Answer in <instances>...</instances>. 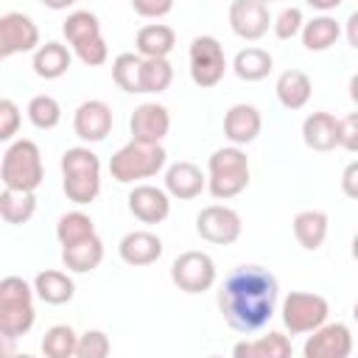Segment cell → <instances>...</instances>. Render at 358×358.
Segmentation results:
<instances>
[{
    "label": "cell",
    "mask_w": 358,
    "mask_h": 358,
    "mask_svg": "<svg viewBox=\"0 0 358 358\" xmlns=\"http://www.w3.org/2000/svg\"><path fill=\"white\" fill-rule=\"evenodd\" d=\"M280 299L277 277L263 266H235L218 288V310L238 333L263 330Z\"/></svg>",
    "instance_id": "1"
},
{
    "label": "cell",
    "mask_w": 358,
    "mask_h": 358,
    "mask_svg": "<svg viewBox=\"0 0 358 358\" xmlns=\"http://www.w3.org/2000/svg\"><path fill=\"white\" fill-rule=\"evenodd\" d=\"M62 190L64 196L84 207L101 193V159L87 145H73L62 154Z\"/></svg>",
    "instance_id": "2"
},
{
    "label": "cell",
    "mask_w": 358,
    "mask_h": 358,
    "mask_svg": "<svg viewBox=\"0 0 358 358\" xmlns=\"http://www.w3.org/2000/svg\"><path fill=\"white\" fill-rule=\"evenodd\" d=\"M34 296H36L34 282H25L17 274L0 280V338L14 341L34 327L36 322Z\"/></svg>",
    "instance_id": "3"
},
{
    "label": "cell",
    "mask_w": 358,
    "mask_h": 358,
    "mask_svg": "<svg viewBox=\"0 0 358 358\" xmlns=\"http://www.w3.org/2000/svg\"><path fill=\"white\" fill-rule=\"evenodd\" d=\"M249 187V157L238 145L215 148L207 159V190L213 199H235Z\"/></svg>",
    "instance_id": "4"
},
{
    "label": "cell",
    "mask_w": 358,
    "mask_h": 358,
    "mask_svg": "<svg viewBox=\"0 0 358 358\" xmlns=\"http://www.w3.org/2000/svg\"><path fill=\"white\" fill-rule=\"evenodd\" d=\"M0 179L3 187L8 190H36L45 179V165H42V151L34 140L20 137L3 151L0 162Z\"/></svg>",
    "instance_id": "5"
},
{
    "label": "cell",
    "mask_w": 358,
    "mask_h": 358,
    "mask_svg": "<svg viewBox=\"0 0 358 358\" xmlns=\"http://www.w3.org/2000/svg\"><path fill=\"white\" fill-rule=\"evenodd\" d=\"M168 162V154L162 145H148V143H137L129 140L126 145H120L112 159H109V173L115 182L120 185H134L140 179H151L157 176Z\"/></svg>",
    "instance_id": "6"
},
{
    "label": "cell",
    "mask_w": 358,
    "mask_h": 358,
    "mask_svg": "<svg viewBox=\"0 0 358 358\" xmlns=\"http://www.w3.org/2000/svg\"><path fill=\"white\" fill-rule=\"evenodd\" d=\"M62 34L70 45V50L78 56L81 64L87 67H101L106 59H109V48L101 36V22L92 11L87 8H76L67 14L64 25H62Z\"/></svg>",
    "instance_id": "7"
},
{
    "label": "cell",
    "mask_w": 358,
    "mask_h": 358,
    "mask_svg": "<svg viewBox=\"0 0 358 358\" xmlns=\"http://www.w3.org/2000/svg\"><path fill=\"white\" fill-rule=\"evenodd\" d=\"M327 313H330L327 299L322 294H310V291H291L280 308L282 324L291 336L319 330L322 324H327Z\"/></svg>",
    "instance_id": "8"
},
{
    "label": "cell",
    "mask_w": 358,
    "mask_h": 358,
    "mask_svg": "<svg viewBox=\"0 0 358 358\" xmlns=\"http://www.w3.org/2000/svg\"><path fill=\"white\" fill-rule=\"evenodd\" d=\"M215 260L207 252L199 249H187L182 255H176V260L171 263V280L179 291L185 294H204L215 285Z\"/></svg>",
    "instance_id": "9"
},
{
    "label": "cell",
    "mask_w": 358,
    "mask_h": 358,
    "mask_svg": "<svg viewBox=\"0 0 358 358\" xmlns=\"http://www.w3.org/2000/svg\"><path fill=\"white\" fill-rule=\"evenodd\" d=\"M187 59H190V78L196 87L207 90V87H215L224 73H227V56H224V45L215 39V36H196L190 42V50H187Z\"/></svg>",
    "instance_id": "10"
},
{
    "label": "cell",
    "mask_w": 358,
    "mask_h": 358,
    "mask_svg": "<svg viewBox=\"0 0 358 358\" xmlns=\"http://www.w3.org/2000/svg\"><path fill=\"white\" fill-rule=\"evenodd\" d=\"M241 215L227 207V204H207L201 207V213L196 215V232L201 241L215 243V246H229L241 238Z\"/></svg>",
    "instance_id": "11"
},
{
    "label": "cell",
    "mask_w": 358,
    "mask_h": 358,
    "mask_svg": "<svg viewBox=\"0 0 358 358\" xmlns=\"http://www.w3.org/2000/svg\"><path fill=\"white\" fill-rule=\"evenodd\" d=\"M39 50V28L22 11H6L0 17V56L8 59L14 53H36Z\"/></svg>",
    "instance_id": "12"
},
{
    "label": "cell",
    "mask_w": 358,
    "mask_h": 358,
    "mask_svg": "<svg viewBox=\"0 0 358 358\" xmlns=\"http://www.w3.org/2000/svg\"><path fill=\"white\" fill-rule=\"evenodd\" d=\"M352 355V333L341 322H327L305 338L302 358H350Z\"/></svg>",
    "instance_id": "13"
},
{
    "label": "cell",
    "mask_w": 358,
    "mask_h": 358,
    "mask_svg": "<svg viewBox=\"0 0 358 358\" xmlns=\"http://www.w3.org/2000/svg\"><path fill=\"white\" fill-rule=\"evenodd\" d=\"M271 22L274 20L263 0H232L229 3V28L235 36L246 42H257L260 36H266Z\"/></svg>",
    "instance_id": "14"
},
{
    "label": "cell",
    "mask_w": 358,
    "mask_h": 358,
    "mask_svg": "<svg viewBox=\"0 0 358 358\" xmlns=\"http://www.w3.org/2000/svg\"><path fill=\"white\" fill-rule=\"evenodd\" d=\"M129 131H131V140H137V143L162 145L165 134L171 131V112H168V106H162L157 101L134 106V112L129 117Z\"/></svg>",
    "instance_id": "15"
},
{
    "label": "cell",
    "mask_w": 358,
    "mask_h": 358,
    "mask_svg": "<svg viewBox=\"0 0 358 358\" xmlns=\"http://www.w3.org/2000/svg\"><path fill=\"white\" fill-rule=\"evenodd\" d=\"M112 106L106 101L90 98L84 103H78V109L73 112V131L81 143H101L106 140V134L112 131Z\"/></svg>",
    "instance_id": "16"
},
{
    "label": "cell",
    "mask_w": 358,
    "mask_h": 358,
    "mask_svg": "<svg viewBox=\"0 0 358 358\" xmlns=\"http://www.w3.org/2000/svg\"><path fill=\"white\" fill-rule=\"evenodd\" d=\"M126 201H129V213L143 224H162L171 215V196L165 187L134 185Z\"/></svg>",
    "instance_id": "17"
},
{
    "label": "cell",
    "mask_w": 358,
    "mask_h": 358,
    "mask_svg": "<svg viewBox=\"0 0 358 358\" xmlns=\"http://www.w3.org/2000/svg\"><path fill=\"white\" fill-rule=\"evenodd\" d=\"M260 129H263V117H260V109L252 103H235L224 115V137L229 140V145L241 148L255 143Z\"/></svg>",
    "instance_id": "18"
},
{
    "label": "cell",
    "mask_w": 358,
    "mask_h": 358,
    "mask_svg": "<svg viewBox=\"0 0 358 358\" xmlns=\"http://www.w3.org/2000/svg\"><path fill=\"white\" fill-rule=\"evenodd\" d=\"M162 238L148 232V229H134L126 232L117 243V255L126 266H151L162 257Z\"/></svg>",
    "instance_id": "19"
},
{
    "label": "cell",
    "mask_w": 358,
    "mask_h": 358,
    "mask_svg": "<svg viewBox=\"0 0 358 358\" xmlns=\"http://www.w3.org/2000/svg\"><path fill=\"white\" fill-rule=\"evenodd\" d=\"M204 187H207V176L193 162L179 159V162H173V165L165 168V190H168V196H173L179 201H190Z\"/></svg>",
    "instance_id": "20"
},
{
    "label": "cell",
    "mask_w": 358,
    "mask_h": 358,
    "mask_svg": "<svg viewBox=\"0 0 358 358\" xmlns=\"http://www.w3.org/2000/svg\"><path fill=\"white\" fill-rule=\"evenodd\" d=\"M338 129L341 120L330 112H310L302 120V140L313 151H333L338 148Z\"/></svg>",
    "instance_id": "21"
},
{
    "label": "cell",
    "mask_w": 358,
    "mask_h": 358,
    "mask_svg": "<svg viewBox=\"0 0 358 358\" xmlns=\"http://www.w3.org/2000/svg\"><path fill=\"white\" fill-rule=\"evenodd\" d=\"M232 358H291V338L280 330H268L260 338H243L232 347Z\"/></svg>",
    "instance_id": "22"
},
{
    "label": "cell",
    "mask_w": 358,
    "mask_h": 358,
    "mask_svg": "<svg viewBox=\"0 0 358 358\" xmlns=\"http://www.w3.org/2000/svg\"><path fill=\"white\" fill-rule=\"evenodd\" d=\"M173 45H176V31L165 22H148L134 36L137 56H143V59H168Z\"/></svg>",
    "instance_id": "23"
},
{
    "label": "cell",
    "mask_w": 358,
    "mask_h": 358,
    "mask_svg": "<svg viewBox=\"0 0 358 358\" xmlns=\"http://www.w3.org/2000/svg\"><path fill=\"white\" fill-rule=\"evenodd\" d=\"M291 229H294V238L302 249L308 252H316L324 238H327V229H330V218L327 213L322 210H299L291 221Z\"/></svg>",
    "instance_id": "24"
},
{
    "label": "cell",
    "mask_w": 358,
    "mask_h": 358,
    "mask_svg": "<svg viewBox=\"0 0 358 358\" xmlns=\"http://www.w3.org/2000/svg\"><path fill=\"white\" fill-rule=\"evenodd\" d=\"M73 64V50L62 42H45L39 45V50L34 53L31 59V67L39 78L45 81H53V78H62Z\"/></svg>",
    "instance_id": "25"
},
{
    "label": "cell",
    "mask_w": 358,
    "mask_h": 358,
    "mask_svg": "<svg viewBox=\"0 0 358 358\" xmlns=\"http://www.w3.org/2000/svg\"><path fill=\"white\" fill-rule=\"evenodd\" d=\"M274 92H277V101H280L285 109L296 112V109L308 106V101H310V95H313V84H310L308 73H302V70H285V73L277 76Z\"/></svg>",
    "instance_id": "26"
},
{
    "label": "cell",
    "mask_w": 358,
    "mask_h": 358,
    "mask_svg": "<svg viewBox=\"0 0 358 358\" xmlns=\"http://www.w3.org/2000/svg\"><path fill=\"white\" fill-rule=\"evenodd\" d=\"M34 291L48 305H64L76 296V282L70 274H64L59 268H45L34 277Z\"/></svg>",
    "instance_id": "27"
},
{
    "label": "cell",
    "mask_w": 358,
    "mask_h": 358,
    "mask_svg": "<svg viewBox=\"0 0 358 358\" xmlns=\"http://www.w3.org/2000/svg\"><path fill=\"white\" fill-rule=\"evenodd\" d=\"M101 260H103V241L98 235L78 241L73 246H62V263L76 274L95 271L101 266Z\"/></svg>",
    "instance_id": "28"
},
{
    "label": "cell",
    "mask_w": 358,
    "mask_h": 358,
    "mask_svg": "<svg viewBox=\"0 0 358 358\" xmlns=\"http://www.w3.org/2000/svg\"><path fill=\"white\" fill-rule=\"evenodd\" d=\"M299 36H302V45L308 50L322 53V50L333 48L336 39L341 36V22L336 17H330V14H319V17H313V20L305 22V28H302Z\"/></svg>",
    "instance_id": "29"
},
{
    "label": "cell",
    "mask_w": 358,
    "mask_h": 358,
    "mask_svg": "<svg viewBox=\"0 0 358 358\" xmlns=\"http://www.w3.org/2000/svg\"><path fill=\"white\" fill-rule=\"evenodd\" d=\"M271 67H274L271 53L263 50V48H255V45L238 50L235 59H232V70L241 81H263L271 73Z\"/></svg>",
    "instance_id": "30"
},
{
    "label": "cell",
    "mask_w": 358,
    "mask_h": 358,
    "mask_svg": "<svg viewBox=\"0 0 358 358\" xmlns=\"http://www.w3.org/2000/svg\"><path fill=\"white\" fill-rule=\"evenodd\" d=\"M36 213V196L31 190H8L0 193V218L6 224H28Z\"/></svg>",
    "instance_id": "31"
},
{
    "label": "cell",
    "mask_w": 358,
    "mask_h": 358,
    "mask_svg": "<svg viewBox=\"0 0 358 358\" xmlns=\"http://www.w3.org/2000/svg\"><path fill=\"white\" fill-rule=\"evenodd\" d=\"M92 235H98L95 221L81 210H70V213L59 215V221H56V238H59L62 246H73V243L87 241Z\"/></svg>",
    "instance_id": "32"
},
{
    "label": "cell",
    "mask_w": 358,
    "mask_h": 358,
    "mask_svg": "<svg viewBox=\"0 0 358 358\" xmlns=\"http://www.w3.org/2000/svg\"><path fill=\"white\" fill-rule=\"evenodd\" d=\"M140 76H143V56H137V53H117L115 56V62H112V78H115V84L123 92H129V95L143 92Z\"/></svg>",
    "instance_id": "33"
},
{
    "label": "cell",
    "mask_w": 358,
    "mask_h": 358,
    "mask_svg": "<svg viewBox=\"0 0 358 358\" xmlns=\"http://www.w3.org/2000/svg\"><path fill=\"white\" fill-rule=\"evenodd\" d=\"M78 333L70 324H53L42 336V355L45 358H76Z\"/></svg>",
    "instance_id": "34"
},
{
    "label": "cell",
    "mask_w": 358,
    "mask_h": 358,
    "mask_svg": "<svg viewBox=\"0 0 358 358\" xmlns=\"http://www.w3.org/2000/svg\"><path fill=\"white\" fill-rule=\"evenodd\" d=\"M28 120L36 126V129H56L59 126V120H62V103L53 98V95H34L31 101H28Z\"/></svg>",
    "instance_id": "35"
},
{
    "label": "cell",
    "mask_w": 358,
    "mask_h": 358,
    "mask_svg": "<svg viewBox=\"0 0 358 358\" xmlns=\"http://www.w3.org/2000/svg\"><path fill=\"white\" fill-rule=\"evenodd\" d=\"M143 92H151V95H159L171 87L173 81V67L168 59H143Z\"/></svg>",
    "instance_id": "36"
},
{
    "label": "cell",
    "mask_w": 358,
    "mask_h": 358,
    "mask_svg": "<svg viewBox=\"0 0 358 358\" xmlns=\"http://www.w3.org/2000/svg\"><path fill=\"white\" fill-rule=\"evenodd\" d=\"M112 341L103 330H84L78 333V347H76V358H109Z\"/></svg>",
    "instance_id": "37"
},
{
    "label": "cell",
    "mask_w": 358,
    "mask_h": 358,
    "mask_svg": "<svg viewBox=\"0 0 358 358\" xmlns=\"http://www.w3.org/2000/svg\"><path fill=\"white\" fill-rule=\"evenodd\" d=\"M271 28H274V36H277V39H294V36L302 34V28H305L302 8H299V6H285V8L274 17Z\"/></svg>",
    "instance_id": "38"
},
{
    "label": "cell",
    "mask_w": 358,
    "mask_h": 358,
    "mask_svg": "<svg viewBox=\"0 0 358 358\" xmlns=\"http://www.w3.org/2000/svg\"><path fill=\"white\" fill-rule=\"evenodd\" d=\"M20 120H22L20 106L11 98H3L0 101V140L3 143H8V145L14 143V134L20 129Z\"/></svg>",
    "instance_id": "39"
},
{
    "label": "cell",
    "mask_w": 358,
    "mask_h": 358,
    "mask_svg": "<svg viewBox=\"0 0 358 358\" xmlns=\"http://www.w3.org/2000/svg\"><path fill=\"white\" fill-rule=\"evenodd\" d=\"M338 148H347V151L358 154V112H350L347 117H341Z\"/></svg>",
    "instance_id": "40"
},
{
    "label": "cell",
    "mask_w": 358,
    "mask_h": 358,
    "mask_svg": "<svg viewBox=\"0 0 358 358\" xmlns=\"http://www.w3.org/2000/svg\"><path fill=\"white\" fill-rule=\"evenodd\" d=\"M131 8H134V14H140V17L157 20V17L171 14V11H173V3H171V0H131Z\"/></svg>",
    "instance_id": "41"
},
{
    "label": "cell",
    "mask_w": 358,
    "mask_h": 358,
    "mask_svg": "<svg viewBox=\"0 0 358 358\" xmlns=\"http://www.w3.org/2000/svg\"><path fill=\"white\" fill-rule=\"evenodd\" d=\"M341 193L347 199L358 201V159H352L344 171H341Z\"/></svg>",
    "instance_id": "42"
},
{
    "label": "cell",
    "mask_w": 358,
    "mask_h": 358,
    "mask_svg": "<svg viewBox=\"0 0 358 358\" xmlns=\"http://www.w3.org/2000/svg\"><path fill=\"white\" fill-rule=\"evenodd\" d=\"M344 36H347V42L358 50V8L344 20Z\"/></svg>",
    "instance_id": "43"
},
{
    "label": "cell",
    "mask_w": 358,
    "mask_h": 358,
    "mask_svg": "<svg viewBox=\"0 0 358 358\" xmlns=\"http://www.w3.org/2000/svg\"><path fill=\"white\" fill-rule=\"evenodd\" d=\"M338 3H341V0H310V6H313V8H322V11L338 8Z\"/></svg>",
    "instance_id": "44"
},
{
    "label": "cell",
    "mask_w": 358,
    "mask_h": 358,
    "mask_svg": "<svg viewBox=\"0 0 358 358\" xmlns=\"http://www.w3.org/2000/svg\"><path fill=\"white\" fill-rule=\"evenodd\" d=\"M347 90H350V101L358 106V73L350 78V87H347Z\"/></svg>",
    "instance_id": "45"
},
{
    "label": "cell",
    "mask_w": 358,
    "mask_h": 358,
    "mask_svg": "<svg viewBox=\"0 0 358 358\" xmlns=\"http://www.w3.org/2000/svg\"><path fill=\"white\" fill-rule=\"evenodd\" d=\"M352 257H355V260H358V232H355V235H352Z\"/></svg>",
    "instance_id": "46"
},
{
    "label": "cell",
    "mask_w": 358,
    "mask_h": 358,
    "mask_svg": "<svg viewBox=\"0 0 358 358\" xmlns=\"http://www.w3.org/2000/svg\"><path fill=\"white\" fill-rule=\"evenodd\" d=\"M11 358H36V355H28V352H14Z\"/></svg>",
    "instance_id": "47"
},
{
    "label": "cell",
    "mask_w": 358,
    "mask_h": 358,
    "mask_svg": "<svg viewBox=\"0 0 358 358\" xmlns=\"http://www.w3.org/2000/svg\"><path fill=\"white\" fill-rule=\"evenodd\" d=\"M352 319L358 322V299H355V305H352Z\"/></svg>",
    "instance_id": "48"
},
{
    "label": "cell",
    "mask_w": 358,
    "mask_h": 358,
    "mask_svg": "<svg viewBox=\"0 0 358 358\" xmlns=\"http://www.w3.org/2000/svg\"><path fill=\"white\" fill-rule=\"evenodd\" d=\"M210 358H221V355H210Z\"/></svg>",
    "instance_id": "49"
}]
</instances>
